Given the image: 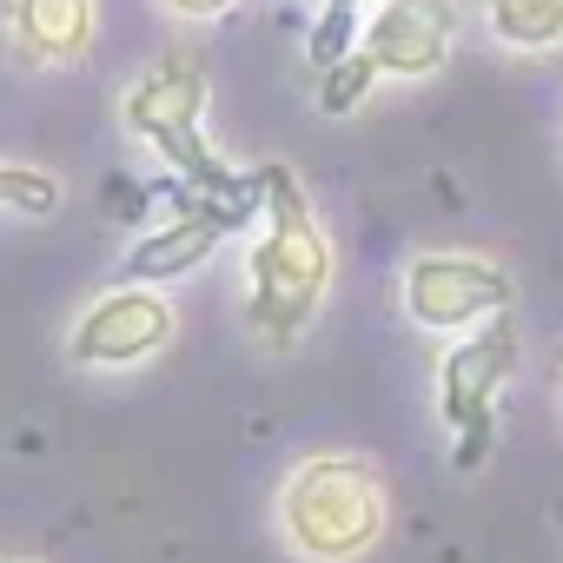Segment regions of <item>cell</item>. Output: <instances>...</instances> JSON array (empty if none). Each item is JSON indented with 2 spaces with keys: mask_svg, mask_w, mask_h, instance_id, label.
Returning a JSON list of instances; mask_svg holds the SVG:
<instances>
[{
  "mask_svg": "<svg viewBox=\"0 0 563 563\" xmlns=\"http://www.w3.org/2000/svg\"><path fill=\"white\" fill-rule=\"evenodd\" d=\"M265 232L245 252V325L265 352H292L332 299V239L292 166H252Z\"/></svg>",
  "mask_w": 563,
  "mask_h": 563,
  "instance_id": "6da1fadb",
  "label": "cell"
},
{
  "mask_svg": "<svg viewBox=\"0 0 563 563\" xmlns=\"http://www.w3.org/2000/svg\"><path fill=\"white\" fill-rule=\"evenodd\" d=\"M391 523V484L358 451H319L278 484V530L312 563H358Z\"/></svg>",
  "mask_w": 563,
  "mask_h": 563,
  "instance_id": "7a4b0ae2",
  "label": "cell"
},
{
  "mask_svg": "<svg viewBox=\"0 0 563 563\" xmlns=\"http://www.w3.org/2000/svg\"><path fill=\"white\" fill-rule=\"evenodd\" d=\"M120 120H126V133L146 140V146L166 159V173H173L179 186H192L199 199H258L252 173H232V166L212 153V140H206V67H199L192 47L159 54V60L126 87Z\"/></svg>",
  "mask_w": 563,
  "mask_h": 563,
  "instance_id": "3957f363",
  "label": "cell"
},
{
  "mask_svg": "<svg viewBox=\"0 0 563 563\" xmlns=\"http://www.w3.org/2000/svg\"><path fill=\"white\" fill-rule=\"evenodd\" d=\"M398 299L418 332H477L517 306V278L484 252H418L398 278Z\"/></svg>",
  "mask_w": 563,
  "mask_h": 563,
  "instance_id": "277c9868",
  "label": "cell"
},
{
  "mask_svg": "<svg viewBox=\"0 0 563 563\" xmlns=\"http://www.w3.org/2000/svg\"><path fill=\"white\" fill-rule=\"evenodd\" d=\"M173 339H179V312L159 286H113L74 319L67 358L80 372H126V365L159 358Z\"/></svg>",
  "mask_w": 563,
  "mask_h": 563,
  "instance_id": "5b68a950",
  "label": "cell"
},
{
  "mask_svg": "<svg viewBox=\"0 0 563 563\" xmlns=\"http://www.w3.org/2000/svg\"><path fill=\"white\" fill-rule=\"evenodd\" d=\"M457 47V0H378L365 8L358 54L378 80H431Z\"/></svg>",
  "mask_w": 563,
  "mask_h": 563,
  "instance_id": "8992f818",
  "label": "cell"
},
{
  "mask_svg": "<svg viewBox=\"0 0 563 563\" xmlns=\"http://www.w3.org/2000/svg\"><path fill=\"white\" fill-rule=\"evenodd\" d=\"M510 372H517V325L504 312V319H484L464 345L444 352V365H438V418L451 431L497 424V398H504Z\"/></svg>",
  "mask_w": 563,
  "mask_h": 563,
  "instance_id": "52a82bcc",
  "label": "cell"
},
{
  "mask_svg": "<svg viewBox=\"0 0 563 563\" xmlns=\"http://www.w3.org/2000/svg\"><path fill=\"white\" fill-rule=\"evenodd\" d=\"M0 27L21 67H74L93 47V0H0Z\"/></svg>",
  "mask_w": 563,
  "mask_h": 563,
  "instance_id": "ba28073f",
  "label": "cell"
},
{
  "mask_svg": "<svg viewBox=\"0 0 563 563\" xmlns=\"http://www.w3.org/2000/svg\"><path fill=\"white\" fill-rule=\"evenodd\" d=\"M225 232L212 219H192V212H166V225H146L126 252V286H166V278H186L192 265L212 258Z\"/></svg>",
  "mask_w": 563,
  "mask_h": 563,
  "instance_id": "9c48e42d",
  "label": "cell"
},
{
  "mask_svg": "<svg viewBox=\"0 0 563 563\" xmlns=\"http://www.w3.org/2000/svg\"><path fill=\"white\" fill-rule=\"evenodd\" d=\"M484 21L504 47L517 54H550L563 47V0H484Z\"/></svg>",
  "mask_w": 563,
  "mask_h": 563,
  "instance_id": "30bf717a",
  "label": "cell"
},
{
  "mask_svg": "<svg viewBox=\"0 0 563 563\" xmlns=\"http://www.w3.org/2000/svg\"><path fill=\"white\" fill-rule=\"evenodd\" d=\"M60 173L47 166H14V159H0V206L8 212H27V219H47L60 206Z\"/></svg>",
  "mask_w": 563,
  "mask_h": 563,
  "instance_id": "8fae6325",
  "label": "cell"
},
{
  "mask_svg": "<svg viewBox=\"0 0 563 563\" xmlns=\"http://www.w3.org/2000/svg\"><path fill=\"white\" fill-rule=\"evenodd\" d=\"M372 87H378V67L352 47L345 60H332V67L319 74V107H325L332 120H345V113H358V107H365V93H372Z\"/></svg>",
  "mask_w": 563,
  "mask_h": 563,
  "instance_id": "7c38bea8",
  "label": "cell"
},
{
  "mask_svg": "<svg viewBox=\"0 0 563 563\" xmlns=\"http://www.w3.org/2000/svg\"><path fill=\"white\" fill-rule=\"evenodd\" d=\"M166 14H179V21H219V14H232L239 0H159Z\"/></svg>",
  "mask_w": 563,
  "mask_h": 563,
  "instance_id": "4fadbf2b",
  "label": "cell"
},
{
  "mask_svg": "<svg viewBox=\"0 0 563 563\" xmlns=\"http://www.w3.org/2000/svg\"><path fill=\"white\" fill-rule=\"evenodd\" d=\"M325 8H352V14H365V8H378V0H325Z\"/></svg>",
  "mask_w": 563,
  "mask_h": 563,
  "instance_id": "5bb4252c",
  "label": "cell"
},
{
  "mask_svg": "<svg viewBox=\"0 0 563 563\" xmlns=\"http://www.w3.org/2000/svg\"><path fill=\"white\" fill-rule=\"evenodd\" d=\"M556 385H563V352H556Z\"/></svg>",
  "mask_w": 563,
  "mask_h": 563,
  "instance_id": "9a60e30c",
  "label": "cell"
},
{
  "mask_svg": "<svg viewBox=\"0 0 563 563\" xmlns=\"http://www.w3.org/2000/svg\"><path fill=\"white\" fill-rule=\"evenodd\" d=\"M0 563H14V556H0Z\"/></svg>",
  "mask_w": 563,
  "mask_h": 563,
  "instance_id": "2e32d148",
  "label": "cell"
}]
</instances>
